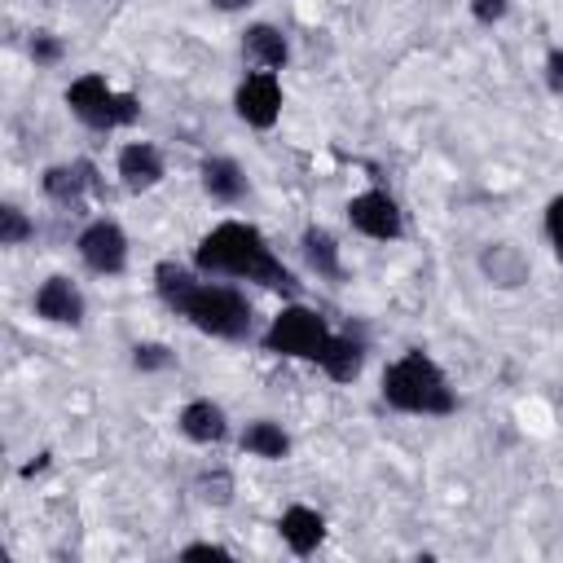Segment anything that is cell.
Segmentation results:
<instances>
[{"instance_id":"6da1fadb","label":"cell","mask_w":563,"mask_h":563,"mask_svg":"<svg viewBox=\"0 0 563 563\" xmlns=\"http://www.w3.org/2000/svg\"><path fill=\"white\" fill-rule=\"evenodd\" d=\"M194 268L202 277H233L255 282L264 290H277L286 299H299V277L282 264L273 242L251 220H220L211 224L194 246Z\"/></svg>"},{"instance_id":"7a4b0ae2","label":"cell","mask_w":563,"mask_h":563,"mask_svg":"<svg viewBox=\"0 0 563 563\" xmlns=\"http://www.w3.org/2000/svg\"><path fill=\"white\" fill-rule=\"evenodd\" d=\"M378 396L387 409L396 413H418V418H449L457 409V391L449 387V374L435 365V356H427L422 347L400 352L383 378H378Z\"/></svg>"},{"instance_id":"3957f363","label":"cell","mask_w":563,"mask_h":563,"mask_svg":"<svg viewBox=\"0 0 563 563\" xmlns=\"http://www.w3.org/2000/svg\"><path fill=\"white\" fill-rule=\"evenodd\" d=\"M176 317H185L198 334H211L224 343H246L255 334V303L246 299V290H238L229 282L198 277V286L185 295Z\"/></svg>"},{"instance_id":"277c9868","label":"cell","mask_w":563,"mask_h":563,"mask_svg":"<svg viewBox=\"0 0 563 563\" xmlns=\"http://www.w3.org/2000/svg\"><path fill=\"white\" fill-rule=\"evenodd\" d=\"M66 110L92 132H119V128H132L141 119V101L132 92H119L97 70H84L66 84Z\"/></svg>"},{"instance_id":"5b68a950","label":"cell","mask_w":563,"mask_h":563,"mask_svg":"<svg viewBox=\"0 0 563 563\" xmlns=\"http://www.w3.org/2000/svg\"><path fill=\"white\" fill-rule=\"evenodd\" d=\"M330 334L334 330H330V321L317 308L290 299L286 308H277V317L260 334V347L273 352V356H290V361H312L317 365L321 352H325V343H330Z\"/></svg>"},{"instance_id":"8992f818","label":"cell","mask_w":563,"mask_h":563,"mask_svg":"<svg viewBox=\"0 0 563 563\" xmlns=\"http://www.w3.org/2000/svg\"><path fill=\"white\" fill-rule=\"evenodd\" d=\"M75 251H79L84 268L97 273V277H119V273L128 268V233H123V224L110 220V216L88 220V224L79 229V238H75Z\"/></svg>"},{"instance_id":"52a82bcc","label":"cell","mask_w":563,"mask_h":563,"mask_svg":"<svg viewBox=\"0 0 563 563\" xmlns=\"http://www.w3.org/2000/svg\"><path fill=\"white\" fill-rule=\"evenodd\" d=\"M233 114L246 128L268 132L282 119V79H277V70H246L238 92H233Z\"/></svg>"},{"instance_id":"ba28073f","label":"cell","mask_w":563,"mask_h":563,"mask_svg":"<svg viewBox=\"0 0 563 563\" xmlns=\"http://www.w3.org/2000/svg\"><path fill=\"white\" fill-rule=\"evenodd\" d=\"M40 189H44V198H48V202L70 207V211H79L88 194H92V198H101V194H106L101 172H97V163H92V158H70V163H53V167H44Z\"/></svg>"},{"instance_id":"9c48e42d","label":"cell","mask_w":563,"mask_h":563,"mask_svg":"<svg viewBox=\"0 0 563 563\" xmlns=\"http://www.w3.org/2000/svg\"><path fill=\"white\" fill-rule=\"evenodd\" d=\"M347 224H352L361 238L396 242V238L405 233V211H400V202H396L387 189H365V194L347 198Z\"/></svg>"},{"instance_id":"30bf717a","label":"cell","mask_w":563,"mask_h":563,"mask_svg":"<svg viewBox=\"0 0 563 563\" xmlns=\"http://www.w3.org/2000/svg\"><path fill=\"white\" fill-rule=\"evenodd\" d=\"M31 303H35V317L48 321V325H70V330H75V325H84V317H88V299H84V290H79L66 273L44 277Z\"/></svg>"},{"instance_id":"8fae6325","label":"cell","mask_w":563,"mask_h":563,"mask_svg":"<svg viewBox=\"0 0 563 563\" xmlns=\"http://www.w3.org/2000/svg\"><path fill=\"white\" fill-rule=\"evenodd\" d=\"M114 172H119V185L128 194H150V189L163 185L167 158H163V150L154 141H128L119 150V158H114Z\"/></svg>"},{"instance_id":"7c38bea8","label":"cell","mask_w":563,"mask_h":563,"mask_svg":"<svg viewBox=\"0 0 563 563\" xmlns=\"http://www.w3.org/2000/svg\"><path fill=\"white\" fill-rule=\"evenodd\" d=\"M242 62H246L251 70H286V62H290V40H286V31L273 26V22H251V26L242 31Z\"/></svg>"},{"instance_id":"4fadbf2b","label":"cell","mask_w":563,"mask_h":563,"mask_svg":"<svg viewBox=\"0 0 563 563\" xmlns=\"http://www.w3.org/2000/svg\"><path fill=\"white\" fill-rule=\"evenodd\" d=\"M198 185H202V194L211 202H224V207H233V202L246 198V172L229 154H207L198 163Z\"/></svg>"},{"instance_id":"5bb4252c","label":"cell","mask_w":563,"mask_h":563,"mask_svg":"<svg viewBox=\"0 0 563 563\" xmlns=\"http://www.w3.org/2000/svg\"><path fill=\"white\" fill-rule=\"evenodd\" d=\"M479 273L488 277V286H497V290H515V286L528 282L532 260H528L523 246H515V242H488V246L479 251Z\"/></svg>"},{"instance_id":"9a60e30c","label":"cell","mask_w":563,"mask_h":563,"mask_svg":"<svg viewBox=\"0 0 563 563\" xmlns=\"http://www.w3.org/2000/svg\"><path fill=\"white\" fill-rule=\"evenodd\" d=\"M176 427H180V435L194 440V444H220V440L229 435V413H224V405H216L211 396H198V400H189V405L176 413Z\"/></svg>"},{"instance_id":"2e32d148","label":"cell","mask_w":563,"mask_h":563,"mask_svg":"<svg viewBox=\"0 0 563 563\" xmlns=\"http://www.w3.org/2000/svg\"><path fill=\"white\" fill-rule=\"evenodd\" d=\"M317 365H321V374L330 383H356L361 369H365V339H356V334H330V343H325V352H321Z\"/></svg>"},{"instance_id":"e0dca14e","label":"cell","mask_w":563,"mask_h":563,"mask_svg":"<svg viewBox=\"0 0 563 563\" xmlns=\"http://www.w3.org/2000/svg\"><path fill=\"white\" fill-rule=\"evenodd\" d=\"M277 532L295 554H312L325 541V515L312 506H286L277 519Z\"/></svg>"},{"instance_id":"ac0fdd59","label":"cell","mask_w":563,"mask_h":563,"mask_svg":"<svg viewBox=\"0 0 563 563\" xmlns=\"http://www.w3.org/2000/svg\"><path fill=\"white\" fill-rule=\"evenodd\" d=\"M238 444H242V453L264 457V462H286V457H290V435H286V427L273 422V418H251V422L242 427Z\"/></svg>"},{"instance_id":"d6986e66","label":"cell","mask_w":563,"mask_h":563,"mask_svg":"<svg viewBox=\"0 0 563 563\" xmlns=\"http://www.w3.org/2000/svg\"><path fill=\"white\" fill-rule=\"evenodd\" d=\"M299 251H303V264H308L317 277H325V282H339V277H343L339 238H334L330 229H321V224H308V229H303V238H299Z\"/></svg>"},{"instance_id":"ffe728a7","label":"cell","mask_w":563,"mask_h":563,"mask_svg":"<svg viewBox=\"0 0 563 563\" xmlns=\"http://www.w3.org/2000/svg\"><path fill=\"white\" fill-rule=\"evenodd\" d=\"M198 268H189V264H180V260H158L154 264V295L176 312L180 303H185V295L198 286Z\"/></svg>"},{"instance_id":"44dd1931","label":"cell","mask_w":563,"mask_h":563,"mask_svg":"<svg viewBox=\"0 0 563 563\" xmlns=\"http://www.w3.org/2000/svg\"><path fill=\"white\" fill-rule=\"evenodd\" d=\"M172 365H176V352H172L167 343H158V339L132 343V369H141V374H163V369H172Z\"/></svg>"},{"instance_id":"7402d4cb","label":"cell","mask_w":563,"mask_h":563,"mask_svg":"<svg viewBox=\"0 0 563 563\" xmlns=\"http://www.w3.org/2000/svg\"><path fill=\"white\" fill-rule=\"evenodd\" d=\"M31 233H35V220L18 202H4L0 207V246H22Z\"/></svg>"},{"instance_id":"603a6c76","label":"cell","mask_w":563,"mask_h":563,"mask_svg":"<svg viewBox=\"0 0 563 563\" xmlns=\"http://www.w3.org/2000/svg\"><path fill=\"white\" fill-rule=\"evenodd\" d=\"M194 488H198V497H202L207 506H229V501H233V475H229L224 466H211V471H202Z\"/></svg>"},{"instance_id":"cb8c5ba5","label":"cell","mask_w":563,"mask_h":563,"mask_svg":"<svg viewBox=\"0 0 563 563\" xmlns=\"http://www.w3.org/2000/svg\"><path fill=\"white\" fill-rule=\"evenodd\" d=\"M26 53H31L35 66H57V62L66 57V40H62L57 31H31Z\"/></svg>"},{"instance_id":"d4e9b609","label":"cell","mask_w":563,"mask_h":563,"mask_svg":"<svg viewBox=\"0 0 563 563\" xmlns=\"http://www.w3.org/2000/svg\"><path fill=\"white\" fill-rule=\"evenodd\" d=\"M545 238H550V246H554V255L563 260V194H554L550 202H545Z\"/></svg>"},{"instance_id":"484cf974","label":"cell","mask_w":563,"mask_h":563,"mask_svg":"<svg viewBox=\"0 0 563 563\" xmlns=\"http://www.w3.org/2000/svg\"><path fill=\"white\" fill-rule=\"evenodd\" d=\"M466 9H471V18L479 26H493V22H501L510 13V0H466Z\"/></svg>"},{"instance_id":"4316f807","label":"cell","mask_w":563,"mask_h":563,"mask_svg":"<svg viewBox=\"0 0 563 563\" xmlns=\"http://www.w3.org/2000/svg\"><path fill=\"white\" fill-rule=\"evenodd\" d=\"M180 559H233V554L224 545H216V541H194V545L180 550Z\"/></svg>"},{"instance_id":"83f0119b","label":"cell","mask_w":563,"mask_h":563,"mask_svg":"<svg viewBox=\"0 0 563 563\" xmlns=\"http://www.w3.org/2000/svg\"><path fill=\"white\" fill-rule=\"evenodd\" d=\"M545 84L563 97V48H550V57H545Z\"/></svg>"},{"instance_id":"f1b7e54d","label":"cell","mask_w":563,"mask_h":563,"mask_svg":"<svg viewBox=\"0 0 563 563\" xmlns=\"http://www.w3.org/2000/svg\"><path fill=\"white\" fill-rule=\"evenodd\" d=\"M211 9H220V13H242V9H251L255 0H207Z\"/></svg>"},{"instance_id":"f546056e","label":"cell","mask_w":563,"mask_h":563,"mask_svg":"<svg viewBox=\"0 0 563 563\" xmlns=\"http://www.w3.org/2000/svg\"><path fill=\"white\" fill-rule=\"evenodd\" d=\"M44 466H48V453H40L35 462H26V466H22V479H31V475H35V471H44Z\"/></svg>"}]
</instances>
